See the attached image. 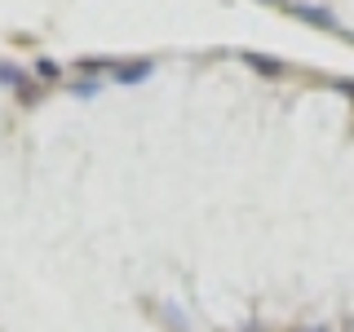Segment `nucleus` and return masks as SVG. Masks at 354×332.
I'll list each match as a JSON object with an SVG mask.
<instances>
[{"label":"nucleus","instance_id":"5","mask_svg":"<svg viewBox=\"0 0 354 332\" xmlns=\"http://www.w3.org/2000/svg\"><path fill=\"white\" fill-rule=\"evenodd\" d=\"M36 71H40V80H58V62H40Z\"/></svg>","mask_w":354,"mask_h":332},{"label":"nucleus","instance_id":"4","mask_svg":"<svg viewBox=\"0 0 354 332\" xmlns=\"http://www.w3.org/2000/svg\"><path fill=\"white\" fill-rule=\"evenodd\" d=\"M292 14H301L310 22H319V27H332V14H324V9H315V5H292Z\"/></svg>","mask_w":354,"mask_h":332},{"label":"nucleus","instance_id":"6","mask_svg":"<svg viewBox=\"0 0 354 332\" xmlns=\"http://www.w3.org/2000/svg\"><path fill=\"white\" fill-rule=\"evenodd\" d=\"M301 332H328V328H301Z\"/></svg>","mask_w":354,"mask_h":332},{"label":"nucleus","instance_id":"1","mask_svg":"<svg viewBox=\"0 0 354 332\" xmlns=\"http://www.w3.org/2000/svg\"><path fill=\"white\" fill-rule=\"evenodd\" d=\"M151 71H155V62L151 58H138V62H115V71H111V75H115L120 84H138V80H147Z\"/></svg>","mask_w":354,"mask_h":332},{"label":"nucleus","instance_id":"3","mask_svg":"<svg viewBox=\"0 0 354 332\" xmlns=\"http://www.w3.org/2000/svg\"><path fill=\"white\" fill-rule=\"evenodd\" d=\"M243 62L257 66V71H266V75H283V62L279 58H266V53H243Z\"/></svg>","mask_w":354,"mask_h":332},{"label":"nucleus","instance_id":"2","mask_svg":"<svg viewBox=\"0 0 354 332\" xmlns=\"http://www.w3.org/2000/svg\"><path fill=\"white\" fill-rule=\"evenodd\" d=\"M0 84H9V89H18L22 98H31V75L22 71V66L14 62H0Z\"/></svg>","mask_w":354,"mask_h":332}]
</instances>
